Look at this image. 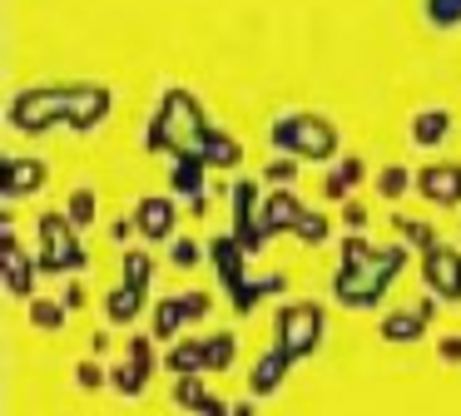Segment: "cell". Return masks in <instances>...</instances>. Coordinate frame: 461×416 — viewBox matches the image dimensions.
<instances>
[{"label":"cell","instance_id":"obj_1","mask_svg":"<svg viewBox=\"0 0 461 416\" xmlns=\"http://www.w3.org/2000/svg\"><path fill=\"white\" fill-rule=\"evenodd\" d=\"M402 263H407L402 248H382V253L372 258L367 243H348V258H342V273H338V297L348 307L377 303V297L387 293V277L397 273Z\"/></svg>","mask_w":461,"mask_h":416},{"label":"cell","instance_id":"obj_2","mask_svg":"<svg viewBox=\"0 0 461 416\" xmlns=\"http://www.w3.org/2000/svg\"><path fill=\"white\" fill-rule=\"evenodd\" d=\"M318 337H322V312L318 307H308V303H298V307H283L278 312V352L288 357H308L312 347H318Z\"/></svg>","mask_w":461,"mask_h":416},{"label":"cell","instance_id":"obj_3","mask_svg":"<svg viewBox=\"0 0 461 416\" xmlns=\"http://www.w3.org/2000/svg\"><path fill=\"white\" fill-rule=\"evenodd\" d=\"M273 139H278L283 149H293V154H308V158H328L332 154V124H322V119H308V114H293L283 119L278 129H273Z\"/></svg>","mask_w":461,"mask_h":416},{"label":"cell","instance_id":"obj_4","mask_svg":"<svg viewBox=\"0 0 461 416\" xmlns=\"http://www.w3.org/2000/svg\"><path fill=\"white\" fill-rule=\"evenodd\" d=\"M41 238L50 243V253L41 258V267H45V273H60V267L85 263L80 243H75V238H70V228H65V218H45V223H41Z\"/></svg>","mask_w":461,"mask_h":416},{"label":"cell","instance_id":"obj_5","mask_svg":"<svg viewBox=\"0 0 461 416\" xmlns=\"http://www.w3.org/2000/svg\"><path fill=\"white\" fill-rule=\"evenodd\" d=\"M110 382L120 386L124 396H140V392H144V382H149V342H144V337H134L130 362H124V366H114V376H110Z\"/></svg>","mask_w":461,"mask_h":416},{"label":"cell","instance_id":"obj_6","mask_svg":"<svg viewBox=\"0 0 461 416\" xmlns=\"http://www.w3.org/2000/svg\"><path fill=\"white\" fill-rule=\"evenodd\" d=\"M427 277L441 297H461V258L451 248H431L427 253Z\"/></svg>","mask_w":461,"mask_h":416},{"label":"cell","instance_id":"obj_7","mask_svg":"<svg viewBox=\"0 0 461 416\" xmlns=\"http://www.w3.org/2000/svg\"><path fill=\"white\" fill-rule=\"evenodd\" d=\"M421 194L427 198H437V203H456L461 198V168H427L421 174Z\"/></svg>","mask_w":461,"mask_h":416},{"label":"cell","instance_id":"obj_8","mask_svg":"<svg viewBox=\"0 0 461 416\" xmlns=\"http://www.w3.org/2000/svg\"><path fill=\"white\" fill-rule=\"evenodd\" d=\"M140 228L149 238H169V228H174V203L169 198H144L140 203Z\"/></svg>","mask_w":461,"mask_h":416},{"label":"cell","instance_id":"obj_9","mask_svg":"<svg viewBox=\"0 0 461 416\" xmlns=\"http://www.w3.org/2000/svg\"><path fill=\"white\" fill-rule=\"evenodd\" d=\"M447 129H451L447 109H421V114L411 119V139H417V144H441V139H447Z\"/></svg>","mask_w":461,"mask_h":416},{"label":"cell","instance_id":"obj_10","mask_svg":"<svg viewBox=\"0 0 461 416\" xmlns=\"http://www.w3.org/2000/svg\"><path fill=\"white\" fill-rule=\"evenodd\" d=\"M45 184V164H21L11 158V178H5V194H25V188Z\"/></svg>","mask_w":461,"mask_h":416},{"label":"cell","instance_id":"obj_11","mask_svg":"<svg viewBox=\"0 0 461 416\" xmlns=\"http://www.w3.org/2000/svg\"><path fill=\"white\" fill-rule=\"evenodd\" d=\"M283 366H288V357H283V352H273L268 362H263L258 372H253V392H258V396H268L273 386L283 382Z\"/></svg>","mask_w":461,"mask_h":416},{"label":"cell","instance_id":"obj_12","mask_svg":"<svg viewBox=\"0 0 461 416\" xmlns=\"http://www.w3.org/2000/svg\"><path fill=\"white\" fill-rule=\"evenodd\" d=\"M421 312H427V307H421ZM421 312L417 317H387V322H382V337H387V342H411V337H421Z\"/></svg>","mask_w":461,"mask_h":416},{"label":"cell","instance_id":"obj_13","mask_svg":"<svg viewBox=\"0 0 461 416\" xmlns=\"http://www.w3.org/2000/svg\"><path fill=\"white\" fill-rule=\"evenodd\" d=\"M90 218H95V188H75V194H70V223H90Z\"/></svg>","mask_w":461,"mask_h":416},{"label":"cell","instance_id":"obj_14","mask_svg":"<svg viewBox=\"0 0 461 416\" xmlns=\"http://www.w3.org/2000/svg\"><path fill=\"white\" fill-rule=\"evenodd\" d=\"M31 317H35V327H60L65 307H55V303H35V307H31Z\"/></svg>","mask_w":461,"mask_h":416},{"label":"cell","instance_id":"obj_15","mask_svg":"<svg viewBox=\"0 0 461 416\" xmlns=\"http://www.w3.org/2000/svg\"><path fill=\"white\" fill-rule=\"evenodd\" d=\"M402 188H407V168H387V174H382V194L397 198Z\"/></svg>","mask_w":461,"mask_h":416},{"label":"cell","instance_id":"obj_16","mask_svg":"<svg viewBox=\"0 0 461 416\" xmlns=\"http://www.w3.org/2000/svg\"><path fill=\"white\" fill-rule=\"evenodd\" d=\"M174 263L194 267V263H199V248H194V243H174Z\"/></svg>","mask_w":461,"mask_h":416},{"label":"cell","instance_id":"obj_17","mask_svg":"<svg viewBox=\"0 0 461 416\" xmlns=\"http://www.w3.org/2000/svg\"><path fill=\"white\" fill-rule=\"evenodd\" d=\"M75 372H80V386H100V382H104V376H100V366H95V362L75 366Z\"/></svg>","mask_w":461,"mask_h":416},{"label":"cell","instance_id":"obj_18","mask_svg":"<svg viewBox=\"0 0 461 416\" xmlns=\"http://www.w3.org/2000/svg\"><path fill=\"white\" fill-rule=\"evenodd\" d=\"M441 352H447L451 362H461V337H451V342H441Z\"/></svg>","mask_w":461,"mask_h":416}]
</instances>
